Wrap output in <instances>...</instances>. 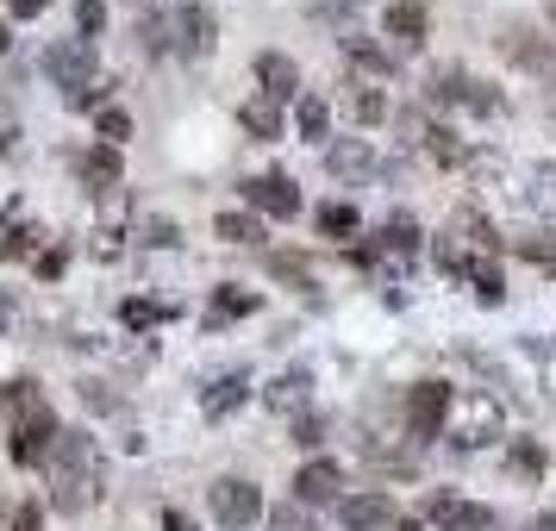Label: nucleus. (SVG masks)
<instances>
[{"label":"nucleus","mask_w":556,"mask_h":531,"mask_svg":"<svg viewBox=\"0 0 556 531\" xmlns=\"http://www.w3.org/2000/svg\"><path fill=\"white\" fill-rule=\"evenodd\" d=\"M294 126H301V138H326V126H331L326 101H319V94H301V101H294Z\"/></svg>","instance_id":"obj_20"},{"label":"nucleus","mask_w":556,"mask_h":531,"mask_svg":"<svg viewBox=\"0 0 556 531\" xmlns=\"http://www.w3.org/2000/svg\"><path fill=\"white\" fill-rule=\"evenodd\" d=\"M551 26H556V0H551Z\"/></svg>","instance_id":"obj_44"},{"label":"nucleus","mask_w":556,"mask_h":531,"mask_svg":"<svg viewBox=\"0 0 556 531\" xmlns=\"http://www.w3.org/2000/svg\"><path fill=\"white\" fill-rule=\"evenodd\" d=\"M294 501H301V506H338V501H344V469H338L331 456L301 463V476H294Z\"/></svg>","instance_id":"obj_7"},{"label":"nucleus","mask_w":556,"mask_h":531,"mask_svg":"<svg viewBox=\"0 0 556 531\" xmlns=\"http://www.w3.org/2000/svg\"><path fill=\"white\" fill-rule=\"evenodd\" d=\"M213 45H219V20H213V7H201V0L176 7V51L181 56H206Z\"/></svg>","instance_id":"obj_9"},{"label":"nucleus","mask_w":556,"mask_h":531,"mask_svg":"<svg viewBox=\"0 0 556 531\" xmlns=\"http://www.w3.org/2000/svg\"><path fill=\"white\" fill-rule=\"evenodd\" d=\"M444 419H451V381H419V388L406 394V431L426 444V438L444 431Z\"/></svg>","instance_id":"obj_5"},{"label":"nucleus","mask_w":556,"mask_h":531,"mask_svg":"<svg viewBox=\"0 0 556 531\" xmlns=\"http://www.w3.org/2000/svg\"><path fill=\"white\" fill-rule=\"evenodd\" d=\"M513 469H519V476H544V451H538V444H531V438H513Z\"/></svg>","instance_id":"obj_28"},{"label":"nucleus","mask_w":556,"mask_h":531,"mask_svg":"<svg viewBox=\"0 0 556 531\" xmlns=\"http://www.w3.org/2000/svg\"><path fill=\"white\" fill-rule=\"evenodd\" d=\"M256 81H263V101H301V63L281 51L256 56Z\"/></svg>","instance_id":"obj_11"},{"label":"nucleus","mask_w":556,"mask_h":531,"mask_svg":"<svg viewBox=\"0 0 556 531\" xmlns=\"http://www.w3.org/2000/svg\"><path fill=\"white\" fill-rule=\"evenodd\" d=\"M244 313H256V294H238V288H219V294H213V326L244 319Z\"/></svg>","instance_id":"obj_24"},{"label":"nucleus","mask_w":556,"mask_h":531,"mask_svg":"<svg viewBox=\"0 0 556 531\" xmlns=\"http://www.w3.org/2000/svg\"><path fill=\"white\" fill-rule=\"evenodd\" d=\"M238 194H244V206L269 213V219H294V213H301V188L288 176H251Z\"/></svg>","instance_id":"obj_8"},{"label":"nucleus","mask_w":556,"mask_h":531,"mask_svg":"<svg viewBox=\"0 0 556 531\" xmlns=\"http://www.w3.org/2000/svg\"><path fill=\"white\" fill-rule=\"evenodd\" d=\"M319 431H326V419L306 413V419H294V444H319Z\"/></svg>","instance_id":"obj_36"},{"label":"nucleus","mask_w":556,"mask_h":531,"mask_svg":"<svg viewBox=\"0 0 556 531\" xmlns=\"http://www.w3.org/2000/svg\"><path fill=\"white\" fill-rule=\"evenodd\" d=\"M51 506L56 513H88V506L101 501V456H94V444H88V431H63L51 451Z\"/></svg>","instance_id":"obj_2"},{"label":"nucleus","mask_w":556,"mask_h":531,"mask_svg":"<svg viewBox=\"0 0 556 531\" xmlns=\"http://www.w3.org/2000/svg\"><path fill=\"white\" fill-rule=\"evenodd\" d=\"M269 531H313V519H306V506L301 501H288L269 513Z\"/></svg>","instance_id":"obj_29"},{"label":"nucleus","mask_w":556,"mask_h":531,"mask_svg":"<svg viewBox=\"0 0 556 531\" xmlns=\"http://www.w3.org/2000/svg\"><path fill=\"white\" fill-rule=\"evenodd\" d=\"M326 169H331V176H356V169H369V144H356V138H351V144H331Z\"/></svg>","instance_id":"obj_22"},{"label":"nucleus","mask_w":556,"mask_h":531,"mask_svg":"<svg viewBox=\"0 0 556 531\" xmlns=\"http://www.w3.org/2000/svg\"><path fill=\"white\" fill-rule=\"evenodd\" d=\"M426 519H431L438 531H494V513H488V506L456 501V494H431Z\"/></svg>","instance_id":"obj_10"},{"label":"nucleus","mask_w":556,"mask_h":531,"mask_svg":"<svg viewBox=\"0 0 556 531\" xmlns=\"http://www.w3.org/2000/svg\"><path fill=\"white\" fill-rule=\"evenodd\" d=\"M144 244H176V226H169V219H144Z\"/></svg>","instance_id":"obj_37"},{"label":"nucleus","mask_w":556,"mask_h":531,"mask_svg":"<svg viewBox=\"0 0 556 531\" xmlns=\"http://www.w3.org/2000/svg\"><path fill=\"white\" fill-rule=\"evenodd\" d=\"M381 244H388V251H413V244H419V219H413V213H394V219L381 226Z\"/></svg>","instance_id":"obj_25"},{"label":"nucleus","mask_w":556,"mask_h":531,"mask_svg":"<svg viewBox=\"0 0 556 531\" xmlns=\"http://www.w3.org/2000/svg\"><path fill=\"white\" fill-rule=\"evenodd\" d=\"M344 56H351L356 69H369V76H388L394 69V56L381 51V45H369V38H344Z\"/></svg>","instance_id":"obj_18"},{"label":"nucleus","mask_w":556,"mask_h":531,"mask_svg":"<svg viewBox=\"0 0 556 531\" xmlns=\"http://www.w3.org/2000/svg\"><path fill=\"white\" fill-rule=\"evenodd\" d=\"M94 69H101V56H94V38H56L51 51H45V76L56 81V88H70V94H81V88H94Z\"/></svg>","instance_id":"obj_3"},{"label":"nucleus","mask_w":556,"mask_h":531,"mask_svg":"<svg viewBox=\"0 0 556 531\" xmlns=\"http://www.w3.org/2000/svg\"><path fill=\"white\" fill-rule=\"evenodd\" d=\"M7 531H45V506H38V501L13 506V526H7Z\"/></svg>","instance_id":"obj_35"},{"label":"nucleus","mask_w":556,"mask_h":531,"mask_svg":"<svg viewBox=\"0 0 556 531\" xmlns=\"http://www.w3.org/2000/svg\"><path fill=\"white\" fill-rule=\"evenodd\" d=\"M538 188H544L538 201H544V206H556V169H544V176H538Z\"/></svg>","instance_id":"obj_40"},{"label":"nucleus","mask_w":556,"mask_h":531,"mask_svg":"<svg viewBox=\"0 0 556 531\" xmlns=\"http://www.w3.org/2000/svg\"><path fill=\"white\" fill-rule=\"evenodd\" d=\"M401 531H426V526H413V519H401Z\"/></svg>","instance_id":"obj_43"},{"label":"nucleus","mask_w":556,"mask_h":531,"mask_svg":"<svg viewBox=\"0 0 556 531\" xmlns=\"http://www.w3.org/2000/svg\"><path fill=\"white\" fill-rule=\"evenodd\" d=\"M306 388H313V376H306V369H288V376H276L269 388H263V401L276 406V413H301Z\"/></svg>","instance_id":"obj_14"},{"label":"nucleus","mask_w":556,"mask_h":531,"mask_svg":"<svg viewBox=\"0 0 556 531\" xmlns=\"http://www.w3.org/2000/svg\"><path fill=\"white\" fill-rule=\"evenodd\" d=\"M531 531H556V513H544V519H538V526H531Z\"/></svg>","instance_id":"obj_41"},{"label":"nucleus","mask_w":556,"mask_h":531,"mask_svg":"<svg viewBox=\"0 0 556 531\" xmlns=\"http://www.w3.org/2000/svg\"><path fill=\"white\" fill-rule=\"evenodd\" d=\"M426 138H431V156H438V163H463V156H469V151H463V138H456V131H444V126L426 131Z\"/></svg>","instance_id":"obj_31"},{"label":"nucleus","mask_w":556,"mask_h":531,"mask_svg":"<svg viewBox=\"0 0 556 531\" xmlns=\"http://www.w3.org/2000/svg\"><path fill=\"white\" fill-rule=\"evenodd\" d=\"M469 281H476V294H481V306H501V294H506V281H501V269L488 263V256H476L469 263Z\"/></svg>","instance_id":"obj_23"},{"label":"nucleus","mask_w":556,"mask_h":531,"mask_svg":"<svg viewBox=\"0 0 556 531\" xmlns=\"http://www.w3.org/2000/svg\"><path fill=\"white\" fill-rule=\"evenodd\" d=\"M0 413L13 419V444H7V451H13V463H20V469H31V463H51L63 426H56L51 401H45L31 381H7V388H0Z\"/></svg>","instance_id":"obj_1"},{"label":"nucleus","mask_w":556,"mask_h":531,"mask_svg":"<svg viewBox=\"0 0 556 531\" xmlns=\"http://www.w3.org/2000/svg\"><path fill=\"white\" fill-rule=\"evenodd\" d=\"M338 526H344V531H388V526H401L394 494H381V488H369V494H344V501H338Z\"/></svg>","instance_id":"obj_6"},{"label":"nucleus","mask_w":556,"mask_h":531,"mask_svg":"<svg viewBox=\"0 0 556 531\" xmlns=\"http://www.w3.org/2000/svg\"><path fill=\"white\" fill-rule=\"evenodd\" d=\"M469 69H438V76H431V101L438 106H456V101H469Z\"/></svg>","instance_id":"obj_19"},{"label":"nucleus","mask_w":556,"mask_h":531,"mask_svg":"<svg viewBox=\"0 0 556 531\" xmlns=\"http://www.w3.org/2000/svg\"><path fill=\"white\" fill-rule=\"evenodd\" d=\"M81 181H94V188H119V151H113V144H94V151L81 156Z\"/></svg>","instance_id":"obj_15"},{"label":"nucleus","mask_w":556,"mask_h":531,"mask_svg":"<svg viewBox=\"0 0 556 531\" xmlns=\"http://www.w3.org/2000/svg\"><path fill=\"white\" fill-rule=\"evenodd\" d=\"M76 26H81V38H94L106 26V7L101 0H76Z\"/></svg>","instance_id":"obj_33"},{"label":"nucleus","mask_w":556,"mask_h":531,"mask_svg":"<svg viewBox=\"0 0 556 531\" xmlns=\"http://www.w3.org/2000/svg\"><path fill=\"white\" fill-rule=\"evenodd\" d=\"M238 119H244V131H251V138H281L276 101H244V106H238Z\"/></svg>","instance_id":"obj_16"},{"label":"nucleus","mask_w":556,"mask_h":531,"mask_svg":"<svg viewBox=\"0 0 556 531\" xmlns=\"http://www.w3.org/2000/svg\"><path fill=\"white\" fill-rule=\"evenodd\" d=\"M45 7H51V0H7V13H13V20H38Z\"/></svg>","instance_id":"obj_38"},{"label":"nucleus","mask_w":556,"mask_h":531,"mask_svg":"<svg viewBox=\"0 0 556 531\" xmlns=\"http://www.w3.org/2000/svg\"><path fill=\"white\" fill-rule=\"evenodd\" d=\"M381 26H388V38H394V45H406V51H419V45H426V7H419V0H394V7H388V13H381Z\"/></svg>","instance_id":"obj_12"},{"label":"nucleus","mask_w":556,"mask_h":531,"mask_svg":"<svg viewBox=\"0 0 556 531\" xmlns=\"http://www.w3.org/2000/svg\"><path fill=\"white\" fill-rule=\"evenodd\" d=\"M551 269H556V263H551Z\"/></svg>","instance_id":"obj_46"},{"label":"nucleus","mask_w":556,"mask_h":531,"mask_svg":"<svg viewBox=\"0 0 556 531\" xmlns=\"http://www.w3.org/2000/svg\"><path fill=\"white\" fill-rule=\"evenodd\" d=\"M31 244H45V231H38V226H13V231H7V238H0V256L13 263V256H26Z\"/></svg>","instance_id":"obj_27"},{"label":"nucleus","mask_w":556,"mask_h":531,"mask_svg":"<svg viewBox=\"0 0 556 531\" xmlns=\"http://www.w3.org/2000/svg\"><path fill=\"white\" fill-rule=\"evenodd\" d=\"M269 276L294 281V288H313V269H306V263H294V256H269Z\"/></svg>","instance_id":"obj_32"},{"label":"nucleus","mask_w":556,"mask_h":531,"mask_svg":"<svg viewBox=\"0 0 556 531\" xmlns=\"http://www.w3.org/2000/svg\"><path fill=\"white\" fill-rule=\"evenodd\" d=\"M244 401H251V376H244V369H231V376H219L201 394V413H206V419H226L231 406H244Z\"/></svg>","instance_id":"obj_13"},{"label":"nucleus","mask_w":556,"mask_h":531,"mask_svg":"<svg viewBox=\"0 0 556 531\" xmlns=\"http://www.w3.org/2000/svg\"><path fill=\"white\" fill-rule=\"evenodd\" d=\"M119 319H126V326H156V319H163V306H151V301H126V306H119Z\"/></svg>","instance_id":"obj_34"},{"label":"nucleus","mask_w":556,"mask_h":531,"mask_svg":"<svg viewBox=\"0 0 556 531\" xmlns=\"http://www.w3.org/2000/svg\"><path fill=\"white\" fill-rule=\"evenodd\" d=\"M206 501H213V519H219L226 531H251L256 519H263V488L244 481V476H219Z\"/></svg>","instance_id":"obj_4"},{"label":"nucleus","mask_w":556,"mask_h":531,"mask_svg":"<svg viewBox=\"0 0 556 531\" xmlns=\"http://www.w3.org/2000/svg\"><path fill=\"white\" fill-rule=\"evenodd\" d=\"M0 56H7V20H0Z\"/></svg>","instance_id":"obj_42"},{"label":"nucleus","mask_w":556,"mask_h":531,"mask_svg":"<svg viewBox=\"0 0 556 531\" xmlns=\"http://www.w3.org/2000/svg\"><path fill=\"white\" fill-rule=\"evenodd\" d=\"M163 531H201L188 513H176V506H163Z\"/></svg>","instance_id":"obj_39"},{"label":"nucleus","mask_w":556,"mask_h":531,"mask_svg":"<svg viewBox=\"0 0 556 531\" xmlns=\"http://www.w3.org/2000/svg\"><path fill=\"white\" fill-rule=\"evenodd\" d=\"M0 319H7V301H0Z\"/></svg>","instance_id":"obj_45"},{"label":"nucleus","mask_w":556,"mask_h":531,"mask_svg":"<svg viewBox=\"0 0 556 531\" xmlns=\"http://www.w3.org/2000/svg\"><path fill=\"white\" fill-rule=\"evenodd\" d=\"M213 231L226 238V244H263V226H256V213H219Z\"/></svg>","instance_id":"obj_17"},{"label":"nucleus","mask_w":556,"mask_h":531,"mask_svg":"<svg viewBox=\"0 0 556 531\" xmlns=\"http://www.w3.org/2000/svg\"><path fill=\"white\" fill-rule=\"evenodd\" d=\"M319 231H326V238H351L356 231V206H344V201L319 206Z\"/></svg>","instance_id":"obj_26"},{"label":"nucleus","mask_w":556,"mask_h":531,"mask_svg":"<svg viewBox=\"0 0 556 531\" xmlns=\"http://www.w3.org/2000/svg\"><path fill=\"white\" fill-rule=\"evenodd\" d=\"M351 113L363 119V126H381V119H388V94H381V88H369V81H356Z\"/></svg>","instance_id":"obj_21"},{"label":"nucleus","mask_w":556,"mask_h":531,"mask_svg":"<svg viewBox=\"0 0 556 531\" xmlns=\"http://www.w3.org/2000/svg\"><path fill=\"white\" fill-rule=\"evenodd\" d=\"M126 138H131V119L119 113V106H106V113H101V144H113V151H119Z\"/></svg>","instance_id":"obj_30"}]
</instances>
